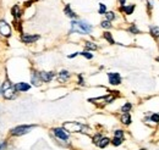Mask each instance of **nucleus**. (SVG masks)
I'll return each instance as SVG.
<instances>
[{"label": "nucleus", "mask_w": 159, "mask_h": 150, "mask_svg": "<svg viewBox=\"0 0 159 150\" xmlns=\"http://www.w3.org/2000/svg\"><path fill=\"white\" fill-rule=\"evenodd\" d=\"M92 25H90L87 21L82 20H74L71 22V31L70 33H80V34H90L92 32Z\"/></svg>", "instance_id": "f257e3e1"}, {"label": "nucleus", "mask_w": 159, "mask_h": 150, "mask_svg": "<svg viewBox=\"0 0 159 150\" xmlns=\"http://www.w3.org/2000/svg\"><path fill=\"white\" fill-rule=\"evenodd\" d=\"M0 94H1L3 98L6 99V100H14L16 98L15 87L12 84V82L9 79V77L5 78V81L3 82L1 87H0Z\"/></svg>", "instance_id": "f03ea898"}, {"label": "nucleus", "mask_w": 159, "mask_h": 150, "mask_svg": "<svg viewBox=\"0 0 159 150\" xmlns=\"http://www.w3.org/2000/svg\"><path fill=\"white\" fill-rule=\"evenodd\" d=\"M36 126L34 124H21V126H16L11 129L10 134L12 137H21V135H25L27 133H29Z\"/></svg>", "instance_id": "7ed1b4c3"}, {"label": "nucleus", "mask_w": 159, "mask_h": 150, "mask_svg": "<svg viewBox=\"0 0 159 150\" xmlns=\"http://www.w3.org/2000/svg\"><path fill=\"white\" fill-rule=\"evenodd\" d=\"M62 128L65 131H69V132H82V133H87L88 132V128L87 126H83L82 123H78V122H65L62 126Z\"/></svg>", "instance_id": "20e7f679"}, {"label": "nucleus", "mask_w": 159, "mask_h": 150, "mask_svg": "<svg viewBox=\"0 0 159 150\" xmlns=\"http://www.w3.org/2000/svg\"><path fill=\"white\" fill-rule=\"evenodd\" d=\"M0 34L5 38L11 35V27L5 20H0Z\"/></svg>", "instance_id": "39448f33"}, {"label": "nucleus", "mask_w": 159, "mask_h": 150, "mask_svg": "<svg viewBox=\"0 0 159 150\" xmlns=\"http://www.w3.org/2000/svg\"><path fill=\"white\" fill-rule=\"evenodd\" d=\"M40 37L38 34H22L21 35V41L22 43H26V44H31L37 41Z\"/></svg>", "instance_id": "423d86ee"}, {"label": "nucleus", "mask_w": 159, "mask_h": 150, "mask_svg": "<svg viewBox=\"0 0 159 150\" xmlns=\"http://www.w3.org/2000/svg\"><path fill=\"white\" fill-rule=\"evenodd\" d=\"M108 78H109V83L113 86H117L121 83V76L117 72H109Z\"/></svg>", "instance_id": "0eeeda50"}, {"label": "nucleus", "mask_w": 159, "mask_h": 150, "mask_svg": "<svg viewBox=\"0 0 159 150\" xmlns=\"http://www.w3.org/2000/svg\"><path fill=\"white\" fill-rule=\"evenodd\" d=\"M39 77H40V79H42V82L49 83V82H51L53 78L55 77V73H54L53 71H49V72L42 71V72H39Z\"/></svg>", "instance_id": "6e6552de"}, {"label": "nucleus", "mask_w": 159, "mask_h": 150, "mask_svg": "<svg viewBox=\"0 0 159 150\" xmlns=\"http://www.w3.org/2000/svg\"><path fill=\"white\" fill-rule=\"evenodd\" d=\"M53 132H54L55 137L59 138V139H61L64 142H66L69 139V133L64 128H54V129H53Z\"/></svg>", "instance_id": "1a4fd4ad"}, {"label": "nucleus", "mask_w": 159, "mask_h": 150, "mask_svg": "<svg viewBox=\"0 0 159 150\" xmlns=\"http://www.w3.org/2000/svg\"><path fill=\"white\" fill-rule=\"evenodd\" d=\"M31 82H32V84L34 87H39L40 84H42V79H40V77H39V72H37V71H33L32 72Z\"/></svg>", "instance_id": "9d476101"}, {"label": "nucleus", "mask_w": 159, "mask_h": 150, "mask_svg": "<svg viewBox=\"0 0 159 150\" xmlns=\"http://www.w3.org/2000/svg\"><path fill=\"white\" fill-rule=\"evenodd\" d=\"M15 87V91L16 92H28L29 88H31V86L28 84V83L26 82H20V83H16V84L14 86Z\"/></svg>", "instance_id": "9b49d317"}, {"label": "nucleus", "mask_w": 159, "mask_h": 150, "mask_svg": "<svg viewBox=\"0 0 159 150\" xmlns=\"http://www.w3.org/2000/svg\"><path fill=\"white\" fill-rule=\"evenodd\" d=\"M69 78H70V73H69V71H66V70L60 71V73H59V76H58L59 82H66Z\"/></svg>", "instance_id": "f8f14e48"}, {"label": "nucleus", "mask_w": 159, "mask_h": 150, "mask_svg": "<svg viewBox=\"0 0 159 150\" xmlns=\"http://www.w3.org/2000/svg\"><path fill=\"white\" fill-rule=\"evenodd\" d=\"M11 14H12V16H14V20H17V21L20 20V17H21V11H20V8L17 6V5H15V6L11 9Z\"/></svg>", "instance_id": "ddd939ff"}, {"label": "nucleus", "mask_w": 159, "mask_h": 150, "mask_svg": "<svg viewBox=\"0 0 159 150\" xmlns=\"http://www.w3.org/2000/svg\"><path fill=\"white\" fill-rule=\"evenodd\" d=\"M64 11H65V14H66V16H69L70 17V19H76V17H77V16H76V14L74 12V11L71 10V6H70V5L67 4L66 5V6H65V9H64Z\"/></svg>", "instance_id": "4468645a"}, {"label": "nucleus", "mask_w": 159, "mask_h": 150, "mask_svg": "<svg viewBox=\"0 0 159 150\" xmlns=\"http://www.w3.org/2000/svg\"><path fill=\"white\" fill-rule=\"evenodd\" d=\"M110 143V139H109V138H105V137H102V139L101 140H99L98 142V144H97V145L99 147V148H102V149H104L105 147H107L108 145V144Z\"/></svg>", "instance_id": "2eb2a0df"}, {"label": "nucleus", "mask_w": 159, "mask_h": 150, "mask_svg": "<svg viewBox=\"0 0 159 150\" xmlns=\"http://www.w3.org/2000/svg\"><path fill=\"white\" fill-rule=\"evenodd\" d=\"M121 122L124 124H130L131 123V116H130V113H124V115L121 116Z\"/></svg>", "instance_id": "dca6fc26"}, {"label": "nucleus", "mask_w": 159, "mask_h": 150, "mask_svg": "<svg viewBox=\"0 0 159 150\" xmlns=\"http://www.w3.org/2000/svg\"><path fill=\"white\" fill-rule=\"evenodd\" d=\"M135 10V5H128V6H122L121 8V11H124L126 15H131Z\"/></svg>", "instance_id": "f3484780"}, {"label": "nucleus", "mask_w": 159, "mask_h": 150, "mask_svg": "<svg viewBox=\"0 0 159 150\" xmlns=\"http://www.w3.org/2000/svg\"><path fill=\"white\" fill-rule=\"evenodd\" d=\"M151 34L154 38H158L159 37V27L158 26H152L151 27Z\"/></svg>", "instance_id": "a211bd4d"}, {"label": "nucleus", "mask_w": 159, "mask_h": 150, "mask_svg": "<svg viewBox=\"0 0 159 150\" xmlns=\"http://www.w3.org/2000/svg\"><path fill=\"white\" fill-rule=\"evenodd\" d=\"M122 140H124V138H119V137H114L113 138V140H111V143H113V145L115 147H119L122 144Z\"/></svg>", "instance_id": "6ab92c4d"}, {"label": "nucleus", "mask_w": 159, "mask_h": 150, "mask_svg": "<svg viewBox=\"0 0 159 150\" xmlns=\"http://www.w3.org/2000/svg\"><path fill=\"white\" fill-rule=\"evenodd\" d=\"M85 46H86L87 50H96L97 49V45L94 44V43H92V41H86Z\"/></svg>", "instance_id": "aec40b11"}, {"label": "nucleus", "mask_w": 159, "mask_h": 150, "mask_svg": "<svg viewBox=\"0 0 159 150\" xmlns=\"http://www.w3.org/2000/svg\"><path fill=\"white\" fill-rule=\"evenodd\" d=\"M131 107H132L131 103H126L125 105L121 107V112H124V113H128V111L131 110Z\"/></svg>", "instance_id": "412c9836"}, {"label": "nucleus", "mask_w": 159, "mask_h": 150, "mask_svg": "<svg viewBox=\"0 0 159 150\" xmlns=\"http://www.w3.org/2000/svg\"><path fill=\"white\" fill-rule=\"evenodd\" d=\"M103 37H104V39H107L110 44H114V43H115L114 39H113V37H111V33H109V32H105V33L103 34Z\"/></svg>", "instance_id": "4be33fe9"}, {"label": "nucleus", "mask_w": 159, "mask_h": 150, "mask_svg": "<svg viewBox=\"0 0 159 150\" xmlns=\"http://www.w3.org/2000/svg\"><path fill=\"white\" fill-rule=\"evenodd\" d=\"M105 16H107V21L115 20V14L113 12V11H108V12H105Z\"/></svg>", "instance_id": "5701e85b"}, {"label": "nucleus", "mask_w": 159, "mask_h": 150, "mask_svg": "<svg viewBox=\"0 0 159 150\" xmlns=\"http://www.w3.org/2000/svg\"><path fill=\"white\" fill-rule=\"evenodd\" d=\"M105 12H107V6L104 4H99V14L105 15Z\"/></svg>", "instance_id": "b1692460"}, {"label": "nucleus", "mask_w": 159, "mask_h": 150, "mask_svg": "<svg viewBox=\"0 0 159 150\" xmlns=\"http://www.w3.org/2000/svg\"><path fill=\"white\" fill-rule=\"evenodd\" d=\"M151 121L154 122V123H158L159 122V113H153L151 116Z\"/></svg>", "instance_id": "393cba45"}, {"label": "nucleus", "mask_w": 159, "mask_h": 150, "mask_svg": "<svg viewBox=\"0 0 159 150\" xmlns=\"http://www.w3.org/2000/svg\"><path fill=\"white\" fill-rule=\"evenodd\" d=\"M80 55H82V56H85L86 59H88V60H91L92 57H93V55L91 53H88V51H82V53H80Z\"/></svg>", "instance_id": "a878e982"}, {"label": "nucleus", "mask_w": 159, "mask_h": 150, "mask_svg": "<svg viewBox=\"0 0 159 150\" xmlns=\"http://www.w3.org/2000/svg\"><path fill=\"white\" fill-rule=\"evenodd\" d=\"M101 26L103 27V28H110L111 27V23H110V21H102V23H101Z\"/></svg>", "instance_id": "bb28decb"}, {"label": "nucleus", "mask_w": 159, "mask_h": 150, "mask_svg": "<svg viewBox=\"0 0 159 150\" xmlns=\"http://www.w3.org/2000/svg\"><path fill=\"white\" fill-rule=\"evenodd\" d=\"M114 137H119V138H124V131L121 129H116L114 132Z\"/></svg>", "instance_id": "cd10ccee"}, {"label": "nucleus", "mask_w": 159, "mask_h": 150, "mask_svg": "<svg viewBox=\"0 0 159 150\" xmlns=\"http://www.w3.org/2000/svg\"><path fill=\"white\" fill-rule=\"evenodd\" d=\"M128 31H130L131 33H133V34H137V33H140V31L137 29V27L135 26V25H132L130 28H128Z\"/></svg>", "instance_id": "c85d7f7f"}, {"label": "nucleus", "mask_w": 159, "mask_h": 150, "mask_svg": "<svg viewBox=\"0 0 159 150\" xmlns=\"http://www.w3.org/2000/svg\"><path fill=\"white\" fill-rule=\"evenodd\" d=\"M8 149V142L6 140H3L0 143V150H6Z\"/></svg>", "instance_id": "c756f323"}, {"label": "nucleus", "mask_w": 159, "mask_h": 150, "mask_svg": "<svg viewBox=\"0 0 159 150\" xmlns=\"http://www.w3.org/2000/svg\"><path fill=\"white\" fill-rule=\"evenodd\" d=\"M102 139V134H97V135H94L93 137V143L94 144H98V142Z\"/></svg>", "instance_id": "7c9ffc66"}, {"label": "nucleus", "mask_w": 159, "mask_h": 150, "mask_svg": "<svg viewBox=\"0 0 159 150\" xmlns=\"http://www.w3.org/2000/svg\"><path fill=\"white\" fill-rule=\"evenodd\" d=\"M78 84H81V86L85 84V82H83V79H82V76H81V75L78 76Z\"/></svg>", "instance_id": "2f4dec72"}, {"label": "nucleus", "mask_w": 159, "mask_h": 150, "mask_svg": "<svg viewBox=\"0 0 159 150\" xmlns=\"http://www.w3.org/2000/svg\"><path fill=\"white\" fill-rule=\"evenodd\" d=\"M78 54H80V53H75V54H71V55H69V57H70V59H72V57H75V56H77Z\"/></svg>", "instance_id": "473e14b6"}, {"label": "nucleus", "mask_w": 159, "mask_h": 150, "mask_svg": "<svg viewBox=\"0 0 159 150\" xmlns=\"http://www.w3.org/2000/svg\"><path fill=\"white\" fill-rule=\"evenodd\" d=\"M120 1V4L122 5V6H125V3H126V0H119Z\"/></svg>", "instance_id": "72a5a7b5"}, {"label": "nucleus", "mask_w": 159, "mask_h": 150, "mask_svg": "<svg viewBox=\"0 0 159 150\" xmlns=\"http://www.w3.org/2000/svg\"><path fill=\"white\" fill-rule=\"evenodd\" d=\"M157 61H159V57H157Z\"/></svg>", "instance_id": "f704fd0d"}, {"label": "nucleus", "mask_w": 159, "mask_h": 150, "mask_svg": "<svg viewBox=\"0 0 159 150\" xmlns=\"http://www.w3.org/2000/svg\"><path fill=\"white\" fill-rule=\"evenodd\" d=\"M140 150H144V149H140Z\"/></svg>", "instance_id": "c9c22d12"}]
</instances>
